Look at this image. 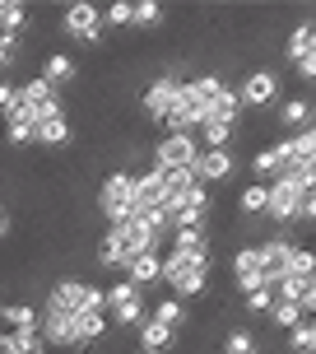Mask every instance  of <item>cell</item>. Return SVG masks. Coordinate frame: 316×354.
Here are the masks:
<instances>
[{
  "label": "cell",
  "mask_w": 316,
  "mask_h": 354,
  "mask_svg": "<svg viewBox=\"0 0 316 354\" xmlns=\"http://www.w3.org/2000/svg\"><path fill=\"white\" fill-rule=\"evenodd\" d=\"M149 317L154 322H163V326H186V322H191V308H186V303L177 299V294H168V299H158L154 308H149Z\"/></svg>",
  "instance_id": "7402d4cb"
},
{
  "label": "cell",
  "mask_w": 316,
  "mask_h": 354,
  "mask_svg": "<svg viewBox=\"0 0 316 354\" xmlns=\"http://www.w3.org/2000/svg\"><path fill=\"white\" fill-rule=\"evenodd\" d=\"M224 354H261V340L246 326H233L228 336H224Z\"/></svg>",
  "instance_id": "4316f807"
},
{
  "label": "cell",
  "mask_w": 316,
  "mask_h": 354,
  "mask_svg": "<svg viewBox=\"0 0 316 354\" xmlns=\"http://www.w3.org/2000/svg\"><path fill=\"white\" fill-rule=\"evenodd\" d=\"M302 224H316V192L302 201Z\"/></svg>",
  "instance_id": "ab89813d"
},
{
  "label": "cell",
  "mask_w": 316,
  "mask_h": 354,
  "mask_svg": "<svg viewBox=\"0 0 316 354\" xmlns=\"http://www.w3.org/2000/svg\"><path fill=\"white\" fill-rule=\"evenodd\" d=\"M195 136H200V145H205V149H233V140H237V126H233V122H205Z\"/></svg>",
  "instance_id": "cb8c5ba5"
},
{
  "label": "cell",
  "mask_w": 316,
  "mask_h": 354,
  "mask_svg": "<svg viewBox=\"0 0 316 354\" xmlns=\"http://www.w3.org/2000/svg\"><path fill=\"white\" fill-rule=\"evenodd\" d=\"M135 354H149V350H135Z\"/></svg>",
  "instance_id": "b9f144b4"
},
{
  "label": "cell",
  "mask_w": 316,
  "mask_h": 354,
  "mask_svg": "<svg viewBox=\"0 0 316 354\" xmlns=\"http://www.w3.org/2000/svg\"><path fill=\"white\" fill-rule=\"evenodd\" d=\"M177 98H181V80H177V75H158L154 84L140 93V107H144V117H149L154 126H163L168 117H172Z\"/></svg>",
  "instance_id": "9c48e42d"
},
{
  "label": "cell",
  "mask_w": 316,
  "mask_h": 354,
  "mask_svg": "<svg viewBox=\"0 0 316 354\" xmlns=\"http://www.w3.org/2000/svg\"><path fill=\"white\" fill-rule=\"evenodd\" d=\"M107 317L117 322V326H140L144 317H149V303H144V289L135 280H117L107 284Z\"/></svg>",
  "instance_id": "277c9868"
},
{
  "label": "cell",
  "mask_w": 316,
  "mask_h": 354,
  "mask_svg": "<svg viewBox=\"0 0 316 354\" xmlns=\"http://www.w3.org/2000/svg\"><path fill=\"white\" fill-rule=\"evenodd\" d=\"M172 252H210V233L205 229H177L172 233Z\"/></svg>",
  "instance_id": "83f0119b"
},
{
  "label": "cell",
  "mask_w": 316,
  "mask_h": 354,
  "mask_svg": "<svg viewBox=\"0 0 316 354\" xmlns=\"http://www.w3.org/2000/svg\"><path fill=\"white\" fill-rule=\"evenodd\" d=\"M14 52H19V37H0V71L14 61Z\"/></svg>",
  "instance_id": "74e56055"
},
{
  "label": "cell",
  "mask_w": 316,
  "mask_h": 354,
  "mask_svg": "<svg viewBox=\"0 0 316 354\" xmlns=\"http://www.w3.org/2000/svg\"><path fill=\"white\" fill-rule=\"evenodd\" d=\"M233 284H237L242 294L270 289V280H265V270H261V252L256 248H237L233 252Z\"/></svg>",
  "instance_id": "5bb4252c"
},
{
  "label": "cell",
  "mask_w": 316,
  "mask_h": 354,
  "mask_svg": "<svg viewBox=\"0 0 316 354\" xmlns=\"http://www.w3.org/2000/svg\"><path fill=\"white\" fill-rule=\"evenodd\" d=\"M42 336L56 350H84L79 345V317L70 313H56V308H42Z\"/></svg>",
  "instance_id": "8fae6325"
},
{
  "label": "cell",
  "mask_w": 316,
  "mask_h": 354,
  "mask_svg": "<svg viewBox=\"0 0 316 354\" xmlns=\"http://www.w3.org/2000/svg\"><path fill=\"white\" fill-rule=\"evenodd\" d=\"M5 233H10V210L0 205V238H5Z\"/></svg>",
  "instance_id": "60d3db41"
},
{
  "label": "cell",
  "mask_w": 316,
  "mask_h": 354,
  "mask_svg": "<svg viewBox=\"0 0 316 354\" xmlns=\"http://www.w3.org/2000/svg\"><path fill=\"white\" fill-rule=\"evenodd\" d=\"M19 107V84H10V80H0V117H10Z\"/></svg>",
  "instance_id": "e575fe53"
},
{
  "label": "cell",
  "mask_w": 316,
  "mask_h": 354,
  "mask_svg": "<svg viewBox=\"0 0 316 354\" xmlns=\"http://www.w3.org/2000/svg\"><path fill=\"white\" fill-rule=\"evenodd\" d=\"M93 257H98V270H121V257H117V252H112V243H98V252H93Z\"/></svg>",
  "instance_id": "d590c367"
},
{
  "label": "cell",
  "mask_w": 316,
  "mask_h": 354,
  "mask_svg": "<svg viewBox=\"0 0 316 354\" xmlns=\"http://www.w3.org/2000/svg\"><path fill=\"white\" fill-rule=\"evenodd\" d=\"M47 308L70 313V317H79V313H107V289L93 284V280H75V275H66V280H56L52 289H47Z\"/></svg>",
  "instance_id": "7a4b0ae2"
},
{
  "label": "cell",
  "mask_w": 316,
  "mask_h": 354,
  "mask_svg": "<svg viewBox=\"0 0 316 354\" xmlns=\"http://www.w3.org/2000/svg\"><path fill=\"white\" fill-rule=\"evenodd\" d=\"M135 340H140V350H149V354H168L177 345V331H172V326H163V322H154V317H144Z\"/></svg>",
  "instance_id": "ac0fdd59"
},
{
  "label": "cell",
  "mask_w": 316,
  "mask_h": 354,
  "mask_svg": "<svg viewBox=\"0 0 316 354\" xmlns=\"http://www.w3.org/2000/svg\"><path fill=\"white\" fill-rule=\"evenodd\" d=\"M288 275H293V280H302V284H312L316 280V248H298V252H293Z\"/></svg>",
  "instance_id": "f546056e"
},
{
  "label": "cell",
  "mask_w": 316,
  "mask_h": 354,
  "mask_svg": "<svg viewBox=\"0 0 316 354\" xmlns=\"http://www.w3.org/2000/svg\"><path fill=\"white\" fill-rule=\"evenodd\" d=\"M37 145H47V149L70 145V117H52V122H42V126H37Z\"/></svg>",
  "instance_id": "484cf974"
},
{
  "label": "cell",
  "mask_w": 316,
  "mask_h": 354,
  "mask_svg": "<svg viewBox=\"0 0 316 354\" xmlns=\"http://www.w3.org/2000/svg\"><path fill=\"white\" fill-rule=\"evenodd\" d=\"M107 243H112V252L121 257V270L135 261L140 252H154L158 248L149 219H126V224H112V229H107Z\"/></svg>",
  "instance_id": "5b68a950"
},
{
  "label": "cell",
  "mask_w": 316,
  "mask_h": 354,
  "mask_svg": "<svg viewBox=\"0 0 316 354\" xmlns=\"http://www.w3.org/2000/svg\"><path fill=\"white\" fill-rule=\"evenodd\" d=\"M98 210H103L107 229H112V224H126V219H135V173L112 168V173L103 177V187H98Z\"/></svg>",
  "instance_id": "3957f363"
},
{
  "label": "cell",
  "mask_w": 316,
  "mask_h": 354,
  "mask_svg": "<svg viewBox=\"0 0 316 354\" xmlns=\"http://www.w3.org/2000/svg\"><path fill=\"white\" fill-rule=\"evenodd\" d=\"M307 196H312V192H302L293 177L270 182V219H275V224H284V229L302 224V201H307Z\"/></svg>",
  "instance_id": "52a82bcc"
},
{
  "label": "cell",
  "mask_w": 316,
  "mask_h": 354,
  "mask_svg": "<svg viewBox=\"0 0 316 354\" xmlns=\"http://www.w3.org/2000/svg\"><path fill=\"white\" fill-rule=\"evenodd\" d=\"M103 24H107V28H135V0H117V5H107Z\"/></svg>",
  "instance_id": "f1b7e54d"
},
{
  "label": "cell",
  "mask_w": 316,
  "mask_h": 354,
  "mask_svg": "<svg viewBox=\"0 0 316 354\" xmlns=\"http://www.w3.org/2000/svg\"><path fill=\"white\" fill-rule=\"evenodd\" d=\"M242 107H270L275 98H279V75L270 71V66H261V71H251L242 80Z\"/></svg>",
  "instance_id": "9a60e30c"
},
{
  "label": "cell",
  "mask_w": 316,
  "mask_h": 354,
  "mask_svg": "<svg viewBox=\"0 0 316 354\" xmlns=\"http://www.w3.org/2000/svg\"><path fill=\"white\" fill-rule=\"evenodd\" d=\"M168 210V192H163V182L158 173H135V219H154V214Z\"/></svg>",
  "instance_id": "7c38bea8"
},
{
  "label": "cell",
  "mask_w": 316,
  "mask_h": 354,
  "mask_svg": "<svg viewBox=\"0 0 316 354\" xmlns=\"http://www.w3.org/2000/svg\"><path fill=\"white\" fill-rule=\"evenodd\" d=\"M168 19V10L158 0H135V28H158Z\"/></svg>",
  "instance_id": "d6a6232c"
},
{
  "label": "cell",
  "mask_w": 316,
  "mask_h": 354,
  "mask_svg": "<svg viewBox=\"0 0 316 354\" xmlns=\"http://www.w3.org/2000/svg\"><path fill=\"white\" fill-rule=\"evenodd\" d=\"M279 122L298 136V131H307V126H316V107L307 103V98H288V103L279 107Z\"/></svg>",
  "instance_id": "603a6c76"
},
{
  "label": "cell",
  "mask_w": 316,
  "mask_h": 354,
  "mask_svg": "<svg viewBox=\"0 0 316 354\" xmlns=\"http://www.w3.org/2000/svg\"><path fill=\"white\" fill-rule=\"evenodd\" d=\"M210 187L205 182H195L191 192H181L168 201V214H172V224L177 229H205V219H210Z\"/></svg>",
  "instance_id": "8992f818"
},
{
  "label": "cell",
  "mask_w": 316,
  "mask_h": 354,
  "mask_svg": "<svg viewBox=\"0 0 316 354\" xmlns=\"http://www.w3.org/2000/svg\"><path fill=\"white\" fill-rule=\"evenodd\" d=\"M288 350L293 354H316V317H307L298 331H288Z\"/></svg>",
  "instance_id": "1f68e13d"
},
{
  "label": "cell",
  "mask_w": 316,
  "mask_h": 354,
  "mask_svg": "<svg viewBox=\"0 0 316 354\" xmlns=\"http://www.w3.org/2000/svg\"><path fill=\"white\" fill-rule=\"evenodd\" d=\"M270 322H275V326H284V331H298L302 322H307V313H302V303H275Z\"/></svg>",
  "instance_id": "4dcf8cb0"
},
{
  "label": "cell",
  "mask_w": 316,
  "mask_h": 354,
  "mask_svg": "<svg viewBox=\"0 0 316 354\" xmlns=\"http://www.w3.org/2000/svg\"><path fill=\"white\" fill-rule=\"evenodd\" d=\"M163 284L177 299H200L210 289V252H168L163 257Z\"/></svg>",
  "instance_id": "6da1fadb"
},
{
  "label": "cell",
  "mask_w": 316,
  "mask_h": 354,
  "mask_svg": "<svg viewBox=\"0 0 316 354\" xmlns=\"http://www.w3.org/2000/svg\"><path fill=\"white\" fill-rule=\"evenodd\" d=\"M275 303H279V299H275V289H256V294H246L242 308L251 313V317H270V313H275Z\"/></svg>",
  "instance_id": "836d02e7"
},
{
  "label": "cell",
  "mask_w": 316,
  "mask_h": 354,
  "mask_svg": "<svg viewBox=\"0 0 316 354\" xmlns=\"http://www.w3.org/2000/svg\"><path fill=\"white\" fill-rule=\"evenodd\" d=\"M302 313H307V317H316V280L307 284V294H302Z\"/></svg>",
  "instance_id": "f35d334b"
},
{
  "label": "cell",
  "mask_w": 316,
  "mask_h": 354,
  "mask_svg": "<svg viewBox=\"0 0 316 354\" xmlns=\"http://www.w3.org/2000/svg\"><path fill=\"white\" fill-rule=\"evenodd\" d=\"M256 252H261V270L265 280L275 284L288 275V266H293V252H298V243H288V238H265V243H256Z\"/></svg>",
  "instance_id": "4fadbf2b"
},
{
  "label": "cell",
  "mask_w": 316,
  "mask_h": 354,
  "mask_svg": "<svg viewBox=\"0 0 316 354\" xmlns=\"http://www.w3.org/2000/svg\"><path fill=\"white\" fill-rule=\"evenodd\" d=\"M237 210H242L246 219L270 214V182H246L242 192H237Z\"/></svg>",
  "instance_id": "44dd1931"
},
{
  "label": "cell",
  "mask_w": 316,
  "mask_h": 354,
  "mask_svg": "<svg viewBox=\"0 0 316 354\" xmlns=\"http://www.w3.org/2000/svg\"><path fill=\"white\" fill-rule=\"evenodd\" d=\"M312 47H316V24L312 19H302L298 28H288V42H284V56L298 66L302 56H312Z\"/></svg>",
  "instance_id": "ffe728a7"
},
{
  "label": "cell",
  "mask_w": 316,
  "mask_h": 354,
  "mask_svg": "<svg viewBox=\"0 0 316 354\" xmlns=\"http://www.w3.org/2000/svg\"><path fill=\"white\" fill-rule=\"evenodd\" d=\"M42 80H47V84L52 88H61V84H75V80H79V61H75L70 52H52L47 56V61H42Z\"/></svg>",
  "instance_id": "e0dca14e"
},
{
  "label": "cell",
  "mask_w": 316,
  "mask_h": 354,
  "mask_svg": "<svg viewBox=\"0 0 316 354\" xmlns=\"http://www.w3.org/2000/svg\"><path fill=\"white\" fill-rule=\"evenodd\" d=\"M293 71H298L302 80H307V84H316V47H312V56H302V61L293 66Z\"/></svg>",
  "instance_id": "8d00e7d4"
},
{
  "label": "cell",
  "mask_w": 316,
  "mask_h": 354,
  "mask_svg": "<svg viewBox=\"0 0 316 354\" xmlns=\"http://www.w3.org/2000/svg\"><path fill=\"white\" fill-rule=\"evenodd\" d=\"M61 28H66V37H79V42H103V10L98 5H88V0H75V5H66L61 10Z\"/></svg>",
  "instance_id": "ba28073f"
},
{
  "label": "cell",
  "mask_w": 316,
  "mask_h": 354,
  "mask_svg": "<svg viewBox=\"0 0 316 354\" xmlns=\"http://www.w3.org/2000/svg\"><path fill=\"white\" fill-rule=\"evenodd\" d=\"M233 173H237L233 149H205V154H200V163H195V177H200L205 187H214V182H228Z\"/></svg>",
  "instance_id": "2e32d148"
},
{
  "label": "cell",
  "mask_w": 316,
  "mask_h": 354,
  "mask_svg": "<svg viewBox=\"0 0 316 354\" xmlns=\"http://www.w3.org/2000/svg\"><path fill=\"white\" fill-rule=\"evenodd\" d=\"M126 280H135L144 289V284H158L163 280V252H140V257H135V261L126 266Z\"/></svg>",
  "instance_id": "d6986e66"
},
{
  "label": "cell",
  "mask_w": 316,
  "mask_h": 354,
  "mask_svg": "<svg viewBox=\"0 0 316 354\" xmlns=\"http://www.w3.org/2000/svg\"><path fill=\"white\" fill-rule=\"evenodd\" d=\"M28 24V5L19 0H0V37H19Z\"/></svg>",
  "instance_id": "d4e9b609"
},
{
  "label": "cell",
  "mask_w": 316,
  "mask_h": 354,
  "mask_svg": "<svg viewBox=\"0 0 316 354\" xmlns=\"http://www.w3.org/2000/svg\"><path fill=\"white\" fill-rule=\"evenodd\" d=\"M200 154H205L200 136H163V140L154 145V163L158 168H195Z\"/></svg>",
  "instance_id": "30bf717a"
}]
</instances>
